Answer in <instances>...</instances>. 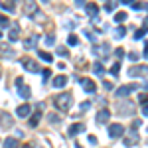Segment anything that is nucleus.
<instances>
[{"label": "nucleus", "instance_id": "obj_11", "mask_svg": "<svg viewBox=\"0 0 148 148\" xmlns=\"http://www.w3.org/2000/svg\"><path fill=\"white\" fill-rule=\"evenodd\" d=\"M138 132L136 130H130V134H128V138H125V146H134V144H138Z\"/></svg>", "mask_w": 148, "mask_h": 148}, {"label": "nucleus", "instance_id": "obj_3", "mask_svg": "<svg viewBox=\"0 0 148 148\" xmlns=\"http://www.w3.org/2000/svg\"><path fill=\"white\" fill-rule=\"evenodd\" d=\"M136 89H140V85H136V83H132V85H123V87H119L116 91H114V95L116 97H128L132 91H136Z\"/></svg>", "mask_w": 148, "mask_h": 148}, {"label": "nucleus", "instance_id": "obj_33", "mask_svg": "<svg viewBox=\"0 0 148 148\" xmlns=\"http://www.w3.org/2000/svg\"><path fill=\"white\" fill-rule=\"evenodd\" d=\"M103 87H105L107 91H113V89H114V87H113V83H111V81H105V83H103Z\"/></svg>", "mask_w": 148, "mask_h": 148}, {"label": "nucleus", "instance_id": "obj_10", "mask_svg": "<svg viewBox=\"0 0 148 148\" xmlns=\"http://www.w3.org/2000/svg\"><path fill=\"white\" fill-rule=\"evenodd\" d=\"M51 85H53L56 89H61V87H65V85H67V75H57V77H53Z\"/></svg>", "mask_w": 148, "mask_h": 148}, {"label": "nucleus", "instance_id": "obj_20", "mask_svg": "<svg viewBox=\"0 0 148 148\" xmlns=\"http://www.w3.org/2000/svg\"><path fill=\"white\" fill-rule=\"evenodd\" d=\"M125 36H126V28L125 26H119V28L114 30V38H116V40H121V38H125Z\"/></svg>", "mask_w": 148, "mask_h": 148}, {"label": "nucleus", "instance_id": "obj_49", "mask_svg": "<svg viewBox=\"0 0 148 148\" xmlns=\"http://www.w3.org/2000/svg\"><path fill=\"white\" fill-rule=\"evenodd\" d=\"M144 8H146V10H148V2H146V4H144Z\"/></svg>", "mask_w": 148, "mask_h": 148}, {"label": "nucleus", "instance_id": "obj_6", "mask_svg": "<svg viewBox=\"0 0 148 148\" xmlns=\"http://www.w3.org/2000/svg\"><path fill=\"white\" fill-rule=\"evenodd\" d=\"M109 119H111V111H109V109H101V111L97 113V116H95L97 125H103V123H107Z\"/></svg>", "mask_w": 148, "mask_h": 148}, {"label": "nucleus", "instance_id": "obj_29", "mask_svg": "<svg viewBox=\"0 0 148 148\" xmlns=\"http://www.w3.org/2000/svg\"><path fill=\"white\" fill-rule=\"evenodd\" d=\"M6 26H10V20L6 16H0V28H6Z\"/></svg>", "mask_w": 148, "mask_h": 148}, {"label": "nucleus", "instance_id": "obj_2", "mask_svg": "<svg viewBox=\"0 0 148 148\" xmlns=\"http://www.w3.org/2000/svg\"><path fill=\"white\" fill-rule=\"evenodd\" d=\"M20 63H22V67L26 69V71H32V73H38V71H40L38 61L32 59V57H22V59H20Z\"/></svg>", "mask_w": 148, "mask_h": 148}, {"label": "nucleus", "instance_id": "obj_26", "mask_svg": "<svg viewBox=\"0 0 148 148\" xmlns=\"http://www.w3.org/2000/svg\"><path fill=\"white\" fill-rule=\"evenodd\" d=\"M67 42H69V46H79V38H77V36L75 34H71L67 38Z\"/></svg>", "mask_w": 148, "mask_h": 148}, {"label": "nucleus", "instance_id": "obj_48", "mask_svg": "<svg viewBox=\"0 0 148 148\" xmlns=\"http://www.w3.org/2000/svg\"><path fill=\"white\" fill-rule=\"evenodd\" d=\"M22 148H32V146H30V144H26V146H22Z\"/></svg>", "mask_w": 148, "mask_h": 148}, {"label": "nucleus", "instance_id": "obj_30", "mask_svg": "<svg viewBox=\"0 0 148 148\" xmlns=\"http://www.w3.org/2000/svg\"><path fill=\"white\" fill-rule=\"evenodd\" d=\"M0 56H4V57H14V51H12V49H0Z\"/></svg>", "mask_w": 148, "mask_h": 148}, {"label": "nucleus", "instance_id": "obj_16", "mask_svg": "<svg viewBox=\"0 0 148 148\" xmlns=\"http://www.w3.org/2000/svg\"><path fill=\"white\" fill-rule=\"evenodd\" d=\"M0 121H2V126H4V128H12V126H14V123H12V116H10L8 113H2Z\"/></svg>", "mask_w": 148, "mask_h": 148}, {"label": "nucleus", "instance_id": "obj_24", "mask_svg": "<svg viewBox=\"0 0 148 148\" xmlns=\"http://www.w3.org/2000/svg\"><path fill=\"white\" fill-rule=\"evenodd\" d=\"M47 121H49V123H53V125H57V123H59L61 119H59V114H56V113H49V114H47Z\"/></svg>", "mask_w": 148, "mask_h": 148}, {"label": "nucleus", "instance_id": "obj_40", "mask_svg": "<svg viewBox=\"0 0 148 148\" xmlns=\"http://www.w3.org/2000/svg\"><path fill=\"white\" fill-rule=\"evenodd\" d=\"M132 8H134V10H140V8H144V4H140V2H134V4H132Z\"/></svg>", "mask_w": 148, "mask_h": 148}, {"label": "nucleus", "instance_id": "obj_14", "mask_svg": "<svg viewBox=\"0 0 148 148\" xmlns=\"http://www.w3.org/2000/svg\"><path fill=\"white\" fill-rule=\"evenodd\" d=\"M85 12H87V14H89L91 18H95V16L99 14V6H97L95 2H89V4L85 6Z\"/></svg>", "mask_w": 148, "mask_h": 148}, {"label": "nucleus", "instance_id": "obj_23", "mask_svg": "<svg viewBox=\"0 0 148 148\" xmlns=\"http://www.w3.org/2000/svg\"><path fill=\"white\" fill-rule=\"evenodd\" d=\"M146 34H148V28L144 26V28H140V30H136V32H134V38H136V40H140V38H144Z\"/></svg>", "mask_w": 148, "mask_h": 148}, {"label": "nucleus", "instance_id": "obj_31", "mask_svg": "<svg viewBox=\"0 0 148 148\" xmlns=\"http://www.w3.org/2000/svg\"><path fill=\"white\" fill-rule=\"evenodd\" d=\"M123 56H125V49H123V47H116V49H114V57H119V59H121Z\"/></svg>", "mask_w": 148, "mask_h": 148}, {"label": "nucleus", "instance_id": "obj_13", "mask_svg": "<svg viewBox=\"0 0 148 148\" xmlns=\"http://www.w3.org/2000/svg\"><path fill=\"white\" fill-rule=\"evenodd\" d=\"M24 10H26V14H34V12H38V4H36V0H26L24 2Z\"/></svg>", "mask_w": 148, "mask_h": 148}, {"label": "nucleus", "instance_id": "obj_9", "mask_svg": "<svg viewBox=\"0 0 148 148\" xmlns=\"http://www.w3.org/2000/svg\"><path fill=\"white\" fill-rule=\"evenodd\" d=\"M79 83H81V87H83L87 93H95L97 91V85H95V81H91V79H81Z\"/></svg>", "mask_w": 148, "mask_h": 148}, {"label": "nucleus", "instance_id": "obj_25", "mask_svg": "<svg viewBox=\"0 0 148 148\" xmlns=\"http://www.w3.org/2000/svg\"><path fill=\"white\" fill-rule=\"evenodd\" d=\"M38 56H40V59H44V61H51L53 59L51 53H47V51H38Z\"/></svg>", "mask_w": 148, "mask_h": 148}, {"label": "nucleus", "instance_id": "obj_43", "mask_svg": "<svg viewBox=\"0 0 148 148\" xmlns=\"http://www.w3.org/2000/svg\"><path fill=\"white\" fill-rule=\"evenodd\" d=\"M16 85H18V87H20V85H24V79H22V77H18V79H16Z\"/></svg>", "mask_w": 148, "mask_h": 148}, {"label": "nucleus", "instance_id": "obj_44", "mask_svg": "<svg viewBox=\"0 0 148 148\" xmlns=\"http://www.w3.org/2000/svg\"><path fill=\"white\" fill-rule=\"evenodd\" d=\"M89 142L91 144H97V136H89Z\"/></svg>", "mask_w": 148, "mask_h": 148}, {"label": "nucleus", "instance_id": "obj_8", "mask_svg": "<svg viewBox=\"0 0 148 148\" xmlns=\"http://www.w3.org/2000/svg\"><path fill=\"white\" fill-rule=\"evenodd\" d=\"M42 109H44V105L40 103V105H38V111H36V113L30 116V126H38L40 119H42Z\"/></svg>", "mask_w": 148, "mask_h": 148}, {"label": "nucleus", "instance_id": "obj_5", "mask_svg": "<svg viewBox=\"0 0 148 148\" xmlns=\"http://www.w3.org/2000/svg\"><path fill=\"white\" fill-rule=\"evenodd\" d=\"M123 134H125L123 125H111V126H109V136H111V138H121Z\"/></svg>", "mask_w": 148, "mask_h": 148}, {"label": "nucleus", "instance_id": "obj_46", "mask_svg": "<svg viewBox=\"0 0 148 148\" xmlns=\"http://www.w3.org/2000/svg\"><path fill=\"white\" fill-rule=\"evenodd\" d=\"M75 4H77V6H83V4H85V0H75Z\"/></svg>", "mask_w": 148, "mask_h": 148}, {"label": "nucleus", "instance_id": "obj_36", "mask_svg": "<svg viewBox=\"0 0 148 148\" xmlns=\"http://www.w3.org/2000/svg\"><path fill=\"white\" fill-rule=\"evenodd\" d=\"M42 75H44V79H49V75H51V71H49V69H44V71H42Z\"/></svg>", "mask_w": 148, "mask_h": 148}, {"label": "nucleus", "instance_id": "obj_17", "mask_svg": "<svg viewBox=\"0 0 148 148\" xmlns=\"http://www.w3.org/2000/svg\"><path fill=\"white\" fill-rule=\"evenodd\" d=\"M38 40H40V36H38V34H32L30 38H28V40H26L24 47H26V49H32V47L36 46V42H38Z\"/></svg>", "mask_w": 148, "mask_h": 148}, {"label": "nucleus", "instance_id": "obj_19", "mask_svg": "<svg viewBox=\"0 0 148 148\" xmlns=\"http://www.w3.org/2000/svg\"><path fill=\"white\" fill-rule=\"evenodd\" d=\"M4 148H20L18 138H6V140H4Z\"/></svg>", "mask_w": 148, "mask_h": 148}, {"label": "nucleus", "instance_id": "obj_37", "mask_svg": "<svg viewBox=\"0 0 148 148\" xmlns=\"http://www.w3.org/2000/svg\"><path fill=\"white\" fill-rule=\"evenodd\" d=\"M128 59H130V61H136V59H138V56L134 53V51H130V53H128Z\"/></svg>", "mask_w": 148, "mask_h": 148}, {"label": "nucleus", "instance_id": "obj_4", "mask_svg": "<svg viewBox=\"0 0 148 148\" xmlns=\"http://www.w3.org/2000/svg\"><path fill=\"white\" fill-rule=\"evenodd\" d=\"M128 75H130V77L148 75V65H134V67H128Z\"/></svg>", "mask_w": 148, "mask_h": 148}, {"label": "nucleus", "instance_id": "obj_38", "mask_svg": "<svg viewBox=\"0 0 148 148\" xmlns=\"http://www.w3.org/2000/svg\"><path fill=\"white\" fill-rule=\"evenodd\" d=\"M138 99H140V103H144V105H146V103H148V95H144V93H142Z\"/></svg>", "mask_w": 148, "mask_h": 148}, {"label": "nucleus", "instance_id": "obj_12", "mask_svg": "<svg viewBox=\"0 0 148 148\" xmlns=\"http://www.w3.org/2000/svg\"><path fill=\"white\" fill-rule=\"evenodd\" d=\"M79 132H85V125H83V123H75V125L69 126V136H75V134H79Z\"/></svg>", "mask_w": 148, "mask_h": 148}, {"label": "nucleus", "instance_id": "obj_35", "mask_svg": "<svg viewBox=\"0 0 148 148\" xmlns=\"http://www.w3.org/2000/svg\"><path fill=\"white\" fill-rule=\"evenodd\" d=\"M91 107V101H85V103H81V111H87Z\"/></svg>", "mask_w": 148, "mask_h": 148}, {"label": "nucleus", "instance_id": "obj_28", "mask_svg": "<svg viewBox=\"0 0 148 148\" xmlns=\"http://www.w3.org/2000/svg\"><path fill=\"white\" fill-rule=\"evenodd\" d=\"M56 51H57V56H61V57L69 56V53H67V47H63V46H59V47L56 49Z\"/></svg>", "mask_w": 148, "mask_h": 148}, {"label": "nucleus", "instance_id": "obj_15", "mask_svg": "<svg viewBox=\"0 0 148 148\" xmlns=\"http://www.w3.org/2000/svg\"><path fill=\"white\" fill-rule=\"evenodd\" d=\"M18 38H20V28L18 26H12L10 32H8V40L10 42H18Z\"/></svg>", "mask_w": 148, "mask_h": 148}, {"label": "nucleus", "instance_id": "obj_45", "mask_svg": "<svg viewBox=\"0 0 148 148\" xmlns=\"http://www.w3.org/2000/svg\"><path fill=\"white\" fill-rule=\"evenodd\" d=\"M123 4H134V0H121Z\"/></svg>", "mask_w": 148, "mask_h": 148}, {"label": "nucleus", "instance_id": "obj_52", "mask_svg": "<svg viewBox=\"0 0 148 148\" xmlns=\"http://www.w3.org/2000/svg\"><path fill=\"white\" fill-rule=\"evenodd\" d=\"M146 130H148V128H146Z\"/></svg>", "mask_w": 148, "mask_h": 148}, {"label": "nucleus", "instance_id": "obj_51", "mask_svg": "<svg viewBox=\"0 0 148 148\" xmlns=\"http://www.w3.org/2000/svg\"><path fill=\"white\" fill-rule=\"evenodd\" d=\"M0 38H2V30H0Z\"/></svg>", "mask_w": 148, "mask_h": 148}, {"label": "nucleus", "instance_id": "obj_50", "mask_svg": "<svg viewBox=\"0 0 148 148\" xmlns=\"http://www.w3.org/2000/svg\"><path fill=\"white\" fill-rule=\"evenodd\" d=\"M42 2H46V4H47V2H49V0H42Z\"/></svg>", "mask_w": 148, "mask_h": 148}, {"label": "nucleus", "instance_id": "obj_32", "mask_svg": "<svg viewBox=\"0 0 148 148\" xmlns=\"http://www.w3.org/2000/svg\"><path fill=\"white\" fill-rule=\"evenodd\" d=\"M46 42H47V46H51V44L56 42V36H53V34H47L46 36Z\"/></svg>", "mask_w": 148, "mask_h": 148}, {"label": "nucleus", "instance_id": "obj_47", "mask_svg": "<svg viewBox=\"0 0 148 148\" xmlns=\"http://www.w3.org/2000/svg\"><path fill=\"white\" fill-rule=\"evenodd\" d=\"M144 26H148V18H144Z\"/></svg>", "mask_w": 148, "mask_h": 148}, {"label": "nucleus", "instance_id": "obj_1", "mask_svg": "<svg viewBox=\"0 0 148 148\" xmlns=\"http://www.w3.org/2000/svg\"><path fill=\"white\" fill-rule=\"evenodd\" d=\"M53 103H56V107L59 111H69L71 105H73V97H71V93H61L53 99Z\"/></svg>", "mask_w": 148, "mask_h": 148}, {"label": "nucleus", "instance_id": "obj_34", "mask_svg": "<svg viewBox=\"0 0 148 148\" xmlns=\"http://www.w3.org/2000/svg\"><path fill=\"white\" fill-rule=\"evenodd\" d=\"M113 8H114V2H107L105 4V10L107 12H113Z\"/></svg>", "mask_w": 148, "mask_h": 148}, {"label": "nucleus", "instance_id": "obj_21", "mask_svg": "<svg viewBox=\"0 0 148 148\" xmlns=\"http://www.w3.org/2000/svg\"><path fill=\"white\" fill-rule=\"evenodd\" d=\"M93 71H95V75H105V67H103V63L95 61V65H93Z\"/></svg>", "mask_w": 148, "mask_h": 148}, {"label": "nucleus", "instance_id": "obj_42", "mask_svg": "<svg viewBox=\"0 0 148 148\" xmlns=\"http://www.w3.org/2000/svg\"><path fill=\"white\" fill-rule=\"evenodd\" d=\"M144 57H146V59H148V42H146V44H144Z\"/></svg>", "mask_w": 148, "mask_h": 148}, {"label": "nucleus", "instance_id": "obj_27", "mask_svg": "<svg viewBox=\"0 0 148 148\" xmlns=\"http://www.w3.org/2000/svg\"><path fill=\"white\" fill-rule=\"evenodd\" d=\"M119 71H121V63H119V61H114L113 67H111V75H114V77H116V73H119Z\"/></svg>", "mask_w": 148, "mask_h": 148}, {"label": "nucleus", "instance_id": "obj_39", "mask_svg": "<svg viewBox=\"0 0 148 148\" xmlns=\"http://www.w3.org/2000/svg\"><path fill=\"white\" fill-rule=\"evenodd\" d=\"M138 126H140V121H138V119H134V121H132V130H136Z\"/></svg>", "mask_w": 148, "mask_h": 148}, {"label": "nucleus", "instance_id": "obj_7", "mask_svg": "<svg viewBox=\"0 0 148 148\" xmlns=\"http://www.w3.org/2000/svg\"><path fill=\"white\" fill-rule=\"evenodd\" d=\"M30 113H32V107H30L28 103H24V105H20V107L16 109V114H18L20 119H24V116H30Z\"/></svg>", "mask_w": 148, "mask_h": 148}, {"label": "nucleus", "instance_id": "obj_18", "mask_svg": "<svg viewBox=\"0 0 148 148\" xmlns=\"http://www.w3.org/2000/svg\"><path fill=\"white\" fill-rule=\"evenodd\" d=\"M18 95H20L22 99H30V97H32V91H30V87L20 85V87H18Z\"/></svg>", "mask_w": 148, "mask_h": 148}, {"label": "nucleus", "instance_id": "obj_22", "mask_svg": "<svg viewBox=\"0 0 148 148\" xmlns=\"http://www.w3.org/2000/svg\"><path fill=\"white\" fill-rule=\"evenodd\" d=\"M126 16H128V14H126V12H116V14H114V22H125L126 20Z\"/></svg>", "mask_w": 148, "mask_h": 148}, {"label": "nucleus", "instance_id": "obj_41", "mask_svg": "<svg viewBox=\"0 0 148 148\" xmlns=\"http://www.w3.org/2000/svg\"><path fill=\"white\" fill-rule=\"evenodd\" d=\"M142 114H144V116H148V103L142 107Z\"/></svg>", "mask_w": 148, "mask_h": 148}]
</instances>
